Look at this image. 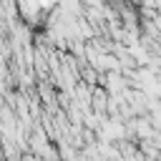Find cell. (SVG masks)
Wrapping results in <instances>:
<instances>
[{"instance_id":"1","label":"cell","mask_w":161,"mask_h":161,"mask_svg":"<svg viewBox=\"0 0 161 161\" xmlns=\"http://www.w3.org/2000/svg\"><path fill=\"white\" fill-rule=\"evenodd\" d=\"M48 5H50V0H18V8H20L23 15L30 18V20H35L38 15H43Z\"/></svg>"}]
</instances>
